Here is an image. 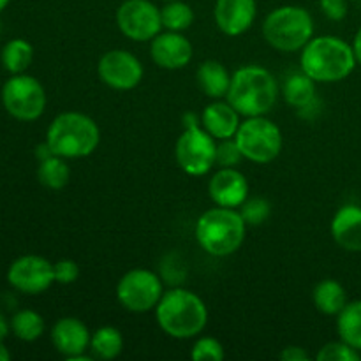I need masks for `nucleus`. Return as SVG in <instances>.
Instances as JSON below:
<instances>
[{
    "instance_id": "1",
    "label": "nucleus",
    "mask_w": 361,
    "mask_h": 361,
    "mask_svg": "<svg viewBox=\"0 0 361 361\" xmlns=\"http://www.w3.org/2000/svg\"><path fill=\"white\" fill-rule=\"evenodd\" d=\"M353 44L335 35L312 37L302 49L300 66L316 83H337L345 80L356 67Z\"/></svg>"
},
{
    "instance_id": "2",
    "label": "nucleus",
    "mask_w": 361,
    "mask_h": 361,
    "mask_svg": "<svg viewBox=\"0 0 361 361\" xmlns=\"http://www.w3.org/2000/svg\"><path fill=\"white\" fill-rule=\"evenodd\" d=\"M279 83L274 74L259 66H243L231 74L226 99L240 116H263L275 106Z\"/></svg>"
},
{
    "instance_id": "3",
    "label": "nucleus",
    "mask_w": 361,
    "mask_h": 361,
    "mask_svg": "<svg viewBox=\"0 0 361 361\" xmlns=\"http://www.w3.org/2000/svg\"><path fill=\"white\" fill-rule=\"evenodd\" d=\"M155 317L166 335L185 341L204 330L208 323V309L196 293L175 288L162 295L161 302L155 307Z\"/></svg>"
},
{
    "instance_id": "4",
    "label": "nucleus",
    "mask_w": 361,
    "mask_h": 361,
    "mask_svg": "<svg viewBox=\"0 0 361 361\" xmlns=\"http://www.w3.org/2000/svg\"><path fill=\"white\" fill-rule=\"evenodd\" d=\"M101 141V130L88 115L80 111L60 113L48 127L46 143L53 155L81 159L94 154Z\"/></svg>"
},
{
    "instance_id": "5",
    "label": "nucleus",
    "mask_w": 361,
    "mask_h": 361,
    "mask_svg": "<svg viewBox=\"0 0 361 361\" xmlns=\"http://www.w3.org/2000/svg\"><path fill=\"white\" fill-rule=\"evenodd\" d=\"M245 231L247 224L236 208L215 207L197 219L196 240L204 252L224 257L242 247Z\"/></svg>"
},
{
    "instance_id": "6",
    "label": "nucleus",
    "mask_w": 361,
    "mask_h": 361,
    "mask_svg": "<svg viewBox=\"0 0 361 361\" xmlns=\"http://www.w3.org/2000/svg\"><path fill=\"white\" fill-rule=\"evenodd\" d=\"M314 20L300 6H282L271 11L263 21V37L279 51H298L312 39Z\"/></svg>"
},
{
    "instance_id": "7",
    "label": "nucleus",
    "mask_w": 361,
    "mask_h": 361,
    "mask_svg": "<svg viewBox=\"0 0 361 361\" xmlns=\"http://www.w3.org/2000/svg\"><path fill=\"white\" fill-rule=\"evenodd\" d=\"M235 141L243 159L256 164L275 161L282 150V133L277 123L263 116H249L240 123Z\"/></svg>"
},
{
    "instance_id": "8",
    "label": "nucleus",
    "mask_w": 361,
    "mask_h": 361,
    "mask_svg": "<svg viewBox=\"0 0 361 361\" xmlns=\"http://www.w3.org/2000/svg\"><path fill=\"white\" fill-rule=\"evenodd\" d=\"M2 104L13 118L34 122L44 113V87L34 76L13 74L2 87Z\"/></svg>"
},
{
    "instance_id": "9",
    "label": "nucleus",
    "mask_w": 361,
    "mask_h": 361,
    "mask_svg": "<svg viewBox=\"0 0 361 361\" xmlns=\"http://www.w3.org/2000/svg\"><path fill=\"white\" fill-rule=\"evenodd\" d=\"M217 143L212 134L200 126L185 127L175 145L176 164L192 176H203L215 166Z\"/></svg>"
},
{
    "instance_id": "10",
    "label": "nucleus",
    "mask_w": 361,
    "mask_h": 361,
    "mask_svg": "<svg viewBox=\"0 0 361 361\" xmlns=\"http://www.w3.org/2000/svg\"><path fill=\"white\" fill-rule=\"evenodd\" d=\"M164 289L157 274L147 268L127 271L116 286V298L130 312H148L161 302Z\"/></svg>"
},
{
    "instance_id": "11",
    "label": "nucleus",
    "mask_w": 361,
    "mask_h": 361,
    "mask_svg": "<svg viewBox=\"0 0 361 361\" xmlns=\"http://www.w3.org/2000/svg\"><path fill=\"white\" fill-rule=\"evenodd\" d=\"M116 25L130 41H152L162 30L161 9L150 0H126L116 9Z\"/></svg>"
},
{
    "instance_id": "12",
    "label": "nucleus",
    "mask_w": 361,
    "mask_h": 361,
    "mask_svg": "<svg viewBox=\"0 0 361 361\" xmlns=\"http://www.w3.org/2000/svg\"><path fill=\"white\" fill-rule=\"evenodd\" d=\"M7 282L25 295H41L55 282L53 263L34 254L18 257L7 270Z\"/></svg>"
},
{
    "instance_id": "13",
    "label": "nucleus",
    "mask_w": 361,
    "mask_h": 361,
    "mask_svg": "<svg viewBox=\"0 0 361 361\" xmlns=\"http://www.w3.org/2000/svg\"><path fill=\"white\" fill-rule=\"evenodd\" d=\"M97 74L109 88L133 90L143 80V63L126 49H111L99 60Z\"/></svg>"
},
{
    "instance_id": "14",
    "label": "nucleus",
    "mask_w": 361,
    "mask_h": 361,
    "mask_svg": "<svg viewBox=\"0 0 361 361\" xmlns=\"http://www.w3.org/2000/svg\"><path fill=\"white\" fill-rule=\"evenodd\" d=\"M152 60L168 71L183 69L192 60V44L182 32L166 30L155 35L150 44Z\"/></svg>"
},
{
    "instance_id": "15",
    "label": "nucleus",
    "mask_w": 361,
    "mask_h": 361,
    "mask_svg": "<svg viewBox=\"0 0 361 361\" xmlns=\"http://www.w3.org/2000/svg\"><path fill=\"white\" fill-rule=\"evenodd\" d=\"M208 194L217 207L240 208L249 197V182L236 168H221L210 178Z\"/></svg>"
},
{
    "instance_id": "16",
    "label": "nucleus",
    "mask_w": 361,
    "mask_h": 361,
    "mask_svg": "<svg viewBox=\"0 0 361 361\" xmlns=\"http://www.w3.org/2000/svg\"><path fill=\"white\" fill-rule=\"evenodd\" d=\"M256 0H217L214 7L215 23L226 35L243 34L256 20Z\"/></svg>"
},
{
    "instance_id": "17",
    "label": "nucleus",
    "mask_w": 361,
    "mask_h": 361,
    "mask_svg": "<svg viewBox=\"0 0 361 361\" xmlns=\"http://www.w3.org/2000/svg\"><path fill=\"white\" fill-rule=\"evenodd\" d=\"M90 331L78 317H62L51 328V342L67 361L85 355L90 349Z\"/></svg>"
},
{
    "instance_id": "18",
    "label": "nucleus",
    "mask_w": 361,
    "mask_h": 361,
    "mask_svg": "<svg viewBox=\"0 0 361 361\" xmlns=\"http://www.w3.org/2000/svg\"><path fill=\"white\" fill-rule=\"evenodd\" d=\"M335 243L348 252H361V207L344 204L335 212L330 226Z\"/></svg>"
},
{
    "instance_id": "19",
    "label": "nucleus",
    "mask_w": 361,
    "mask_h": 361,
    "mask_svg": "<svg viewBox=\"0 0 361 361\" xmlns=\"http://www.w3.org/2000/svg\"><path fill=\"white\" fill-rule=\"evenodd\" d=\"M203 129L215 140H231L240 127V113L228 101H215L203 109Z\"/></svg>"
},
{
    "instance_id": "20",
    "label": "nucleus",
    "mask_w": 361,
    "mask_h": 361,
    "mask_svg": "<svg viewBox=\"0 0 361 361\" xmlns=\"http://www.w3.org/2000/svg\"><path fill=\"white\" fill-rule=\"evenodd\" d=\"M197 85L210 99H222L228 95L231 85V74L219 60H204L197 67Z\"/></svg>"
},
{
    "instance_id": "21",
    "label": "nucleus",
    "mask_w": 361,
    "mask_h": 361,
    "mask_svg": "<svg viewBox=\"0 0 361 361\" xmlns=\"http://www.w3.org/2000/svg\"><path fill=\"white\" fill-rule=\"evenodd\" d=\"M312 300L316 309L324 316H338L349 303L344 286L334 279L317 282L312 291Z\"/></svg>"
},
{
    "instance_id": "22",
    "label": "nucleus",
    "mask_w": 361,
    "mask_h": 361,
    "mask_svg": "<svg viewBox=\"0 0 361 361\" xmlns=\"http://www.w3.org/2000/svg\"><path fill=\"white\" fill-rule=\"evenodd\" d=\"M282 95H284L286 102L293 108H303V106L310 104L316 101V81L305 74L303 71L300 73H293L286 78L284 85H282Z\"/></svg>"
},
{
    "instance_id": "23",
    "label": "nucleus",
    "mask_w": 361,
    "mask_h": 361,
    "mask_svg": "<svg viewBox=\"0 0 361 361\" xmlns=\"http://www.w3.org/2000/svg\"><path fill=\"white\" fill-rule=\"evenodd\" d=\"M337 331L341 341L361 353V300L349 302L338 314Z\"/></svg>"
},
{
    "instance_id": "24",
    "label": "nucleus",
    "mask_w": 361,
    "mask_h": 361,
    "mask_svg": "<svg viewBox=\"0 0 361 361\" xmlns=\"http://www.w3.org/2000/svg\"><path fill=\"white\" fill-rule=\"evenodd\" d=\"M123 337L118 328L102 326L90 337V353L94 358L113 360L122 353Z\"/></svg>"
},
{
    "instance_id": "25",
    "label": "nucleus",
    "mask_w": 361,
    "mask_h": 361,
    "mask_svg": "<svg viewBox=\"0 0 361 361\" xmlns=\"http://www.w3.org/2000/svg\"><path fill=\"white\" fill-rule=\"evenodd\" d=\"M2 66L11 74H23L34 60V48L25 39H13L2 48Z\"/></svg>"
},
{
    "instance_id": "26",
    "label": "nucleus",
    "mask_w": 361,
    "mask_h": 361,
    "mask_svg": "<svg viewBox=\"0 0 361 361\" xmlns=\"http://www.w3.org/2000/svg\"><path fill=\"white\" fill-rule=\"evenodd\" d=\"M71 178V169L67 166L66 159L59 157V155H51V157L39 161L37 168V180L41 185L46 189L60 190L69 183Z\"/></svg>"
},
{
    "instance_id": "27",
    "label": "nucleus",
    "mask_w": 361,
    "mask_h": 361,
    "mask_svg": "<svg viewBox=\"0 0 361 361\" xmlns=\"http://www.w3.org/2000/svg\"><path fill=\"white\" fill-rule=\"evenodd\" d=\"M11 330L14 337L23 342H34L44 334V319L35 310H20L11 319Z\"/></svg>"
},
{
    "instance_id": "28",
    "label": "nucleus",
    "mask_w": 361,
    "mask_h": 361,
    "mask_svg": "<svg viewBox=\"0 0 361 361\" xmlns=\"http://www.w3.org/2000/svg\"><path fill=\"white\" fill-rule=\"evenodd\" d=\"M162 28L171 32H183L194 23V11L183 0H169L161 9Z\"/></svg>"
},
{
    "instance_id": "29",
    "label": "nucleus",
    "mask_w": 361,
    "mask_h": 361,
    "mask_svg": "<svg viewBox=\"0 0 361 361\" xmlns=\"http://www.w3.org/2000/svg\"><path fill=\"white\" fill-rule=\"evenodd\" d=\"M317 361H360L361 353L356 351L355 348H351L349 344H345L344 341L338 342H328L323 348L319 349V353L316 355Z\"/></svg>"
},
{
    "instance_id": "30",
    "label": "nucleus",
    "mask_w": 361,
    "mask_h": 361,
    "mask_svg": "<svg viewBox=\"0 0 361 361\" xmlns=\"http://www.w3.org/2000/svg\"><path fill=\"white\" fill-rule=\"evenodd\" d=\"M270 203L264 197H247L245 203L240 207L243 221L247 226H259L270 217Z\"/></svg>"
},
{
    "instance_id": "31",
    "label": "nucleus",
    "mask_w": 361,
    "mask_h": 361,
    "mask_svg": "<svg viewBox=\"0 0 361 361\" xmlns=\"http://www.w3.org/2000/svg\"><path fill=\"white\" fill-rule=\"evenodd\" d=\"M224 348L214 337L197 338L196 344L192 345V351H190V358L196 361H221L224 360Z\"/></svg>"
},
{
    "instance_id": "32",
    "label": "nucleus",
    "mask_w": 361,
    "mask_h": 361,
    "mask_svg": "<svg viewBox=\"0 0 361 361\" xmlns=\"http://www.w3.org/2000/svg\"><path fill=\"white\" fill-rule=\"evenodd\" d=\"M242 159L243 155L240 152L238 145H236L235 137H231V140H222V143L217 145L215 164L221 166V168H235Z\"/></svg>"
},
{
    "instance_id": "33",
    "label": "nucleus",
    "mask_w": 361,
    "mask_h": 361,
    "mask_svg": "<svg viewBox=\"0 0 361 361\" xmlns=\"http://www.w3.org/2000/svg\"><path fill=\"white\" fill-rule=\"evenodd\" d=\"M53 275L59 284H73L80 277V267L73 259H60L53 264Z\"/></svg>"
},
{
    "instance_id": "34",
    "label": "nucleus",
    "mask_w": 361,
    "mask_h": 361,
    "mask_svg": "<svg viewBox=\"0 0 361 361\" xmlns=\"http://www.w3.org/2000/svg\"><path fill=\"white\" fill-rule=\"evenodd\" d=\"M321 11L331 21H342L348 16V2L345 0H319Z\"/></svg>"
},
{
    "instance_id": "35",
    "label": "nucleus",
    "mask_w": 361,
    "mask_h": 361,
    "mask_svg": "<svg viewBox=\"0 0 361 361\" xmlns=\"http://www.w3.org/2000/svg\"><path fill=\"white\" fill-rule=\"evenodd\" d=\"M281 360L284 361H305L309 360V353L303 348H296V345H291V348H286L284 351L281 353Z\"/></svg>"
},
{
    "instance_id": "36",
    "label": "nucleus",
    "mask_w": 361,
    "mask_h": 361,
    "mask_svg": "<svg viewBox=\"0 0 361 361\" xmlns=\"http://www.w3.org/2000/svg\"><path fill=\"white\" fill-rule=\"evenodd\" d=\"M35 155H37L39 161H44V159L51 157L53 152H51V148L48 147V143H46V141H44V143L39 145V147L35 148Z\"/></svg>"
},
{
    "instance_id": "37",
    "label": "nucleus",
    "mask_w": 361,
    "mask_h": 361,
    "mask_svg": "<svg viewBox=\"0 0 361 361\" xmlns=\"http://www.w3.org/2000/svg\"><path fill=\"white\" fill-rule=\"evenodd\" d=\"M353 49H355V55H356V62L361 66V27L356 32L355 39H353Z\"/></svg>"
},
{
    "instance_id": "38",
    "label": "nucleus",
    "mask_w": 361,
    "mask_h": 361,
    "mask_svg": "<svg viewBox=\"0 0 361 361\" xmlns=\"http://www.w3.org/2000/svg\"><path fill=\"white\" fill-rule=\"evenodd\" d=\"M9 328H11V324L7 323L6 317H4V314L0 312V342H4V338L9 335Z\"/></svg>"
},
{
    "instance_id": "39",
    "label": "nucleus",
    "mask_w": 361,
    "mask_h": 361,
    "mask_svg": "<svg viewBox=\"0 0 361 361\" xmlns=\"http://www.w3.org/2000/svg\"><path fill=\"white\" fill-rule=\"evenodd\" d=\"M9 360H11V353L7 351L4 342H0V361H9Z\"/></svg>"
},
{
    "instance_id": "40",
    "label": "nucleus",
    "mask_w": 361,
    "mask_h": 361,
    "mask_svg": "<svg viewBox=\"0 0 361 361\" xmlns=\"http://www.w3.org/2000/svg\"><path fill=\"white\" fill-rule=\"evenodd\" d=\"M7 4H9V0H0V13H2V11L6 9Z\"/></svg>"
},
{
    "instance_id": "41",
    "label": "nucleus",
    "mask_w": 361,
    "mask_h": 361,
    "mask_svg": "<svg viewBox=\"0 0 361 361\" xmlns=\"http://www.w3.org/2000/svg\"><path fill=\"white\" fill-rule=\"evenodd\" d=\"M164 2H169V0H164Z\"/></svg>"
}]
</instances>
